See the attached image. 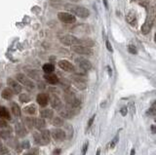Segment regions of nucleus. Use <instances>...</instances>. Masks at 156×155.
Returning a JSON list of instances; mask_svg holds the SVG:
<instances>
[{
	"instance_id": "19",
	"label": "nucleus",
	"mask_w": 156,
	"mask_h": 155,
	"mask_svg": "<svg viewBox=\"0 0 156 155\" xmlns=\"http://www.w3.org/2000/svg\"><path fill=\"white\" fill-rule=\"evenodd\" d=\"M79 45L91 48V47L94 46V45H95V42H94L93 40L90 39V38H84V39H79Z\"/></svg>"
},
{
	"instance_id": "38",
	"label": "nucleus",
	"mask_w": 156,
	"mask_h": 155,
	"mask_svg": "<svg viewBox=\"0 0 156 155\" xmlns=\"http://www.w3.org/2000/svg\"><path fill=\"white\" fill-rule=\"evenodd\" d=\"M95 117H96V115H93V116L89 119V121H88V128H90V127H91V126L93 125V122H94V120H95Z\"/></svg>"
},
{
	"instance_id": "29",
	"label": "nucleus",
	"mask_w": 156,
	"mask_h": 155,
	"mask_svg": "<svg viewBox=\"0 0 156 155\" xmlns=\"http://www.w3.org/2000/svg\"><path fill=\"white\" fill-rule=\"evenodd\" d=\"M19 99L22 103H28V101H30V97L27 94H20Z\"/></svg>"
},
{
	"instance_id": "12",
	"label": "nucleus",
	"mask_w": 156,
	"mask_h": 155,
	"mask_svg": "<svg viewBox=\"0 0 156 155\" xmlns=\"http://www.w3.org/2000/svg\"><path fill=\"white\" fill-rule=\"evenodd\" d=\"M15 132H16V134H17V136L20 137V138H23L24 136H27V129L24 128V126L22 123L16 124V126H15Z\"/></svg>"
},
{
	"instance_id": "5",
	"label": "nucleus",
	"mask_w": 156,
	"mask_h": 155,
	"mask_svg": "<svg viewBox=\"0 0 156 155\" xmlns=\"http://www.w3.org/2000/svg\"><path fill=\"white\" fill-rule=\"evenodd\" d=\"M71 47V51H73L76 54L79 55H92L93 51L91 48L89 47H85V46H81V45H73Z\"/></svg>"
},
{
	"instance_id": "3",
	"label": "nucleus",
	"mask_w": 156,
	"mask_h": 155,
	"mask_svg": "<svg viewBox=\"0 0 156 155\" xmlns=\"http://www.w3.org/2000/svg\"><path fill=\"white\" fill-rule=\"evenodd\" d=\"M16 78L19 81L20 84H23L24 87H26L27 90H33L34 89V83L32 82V81L28 78L27 75L23 74V73H18L17 75H16Z\"/></svg>"
},
{
	"instance_id": "21",
	"label": "nucleus",
	"mask_w": 156,
	"mask_h": 155,
	"mask_svg": "<svg viewBox=\"0 0 156 155\" xmlns=\"http://www.w3.org/2000/svg\"><path fill=\"white\" fill-rule=\"evenodd\" d=\"M126 20L131 26H136L137 24V19H136V16L133 13V12H130V13L126 16Z\"/></svg>"
},
{
	"instance_id": "18",
	"label": "nucleus",
	"mask_w": 156,
	"mask_h": 155,
	"mask_svg": "<svg viewBox=\"0 0 156 155\" xmlns=\"http://www.w3.org/2000/svg\"><path fill=\"white\" fill-rule=\"evenodd\" d=\"M41 137H42V140L44 141L45 144H48L49 142H50V140H51V134H50V131H48V130H43L42 132H41Z\"/></svg>"
},
{
	"instance_id": "39",
	"label": "nucleus",
	"mask_w": 156,
	"mask_h": 155,
	"mask_svg": "<svg viewBox=\"0 0 156 155\" xmlns=\"http://www.w3.org/2000/svg\"><path fill=\"white\" fill-rule=\"evenodd\" d=\"M105 44H106V48H108V51H110V52H112V51H113V49H112L111 45H110V42L108 41V40H106Z\"/></svg>"
},
{
	"instance_id": "30",
	"label": "nucleus",
	"mask_w": 156,
	"mask_h": 155,
	"mask_svg": "<svg viewBox=\"0 0 156 155\" xmlns=\"http://www.w3.org/2000/svg\"><path fill=\"white\" fill-rule=\"evenodd\" d=\"M118 141H119V135H116L115 137H114L113 138H112V141H110V144H109V148L110 149H112V148H114L115 147V145L118 144Z\"/></svg>"
},
{
	"instance_id": "42",
	"label": "nucleus",
	"mask_w": 156,
	"mask_h": 155,
	"mask_svg": "<svg viewBox=\"0 0 156 155\" xmlns=\"http://www.w3.org/2000/svg\"><path fill=\"white\" fill-rule=\"evenodd\" d=\"M151 130H152V133H153V134L156 133V131H155V125H152V126H151Z\"/></svg>"
},
{
	"instance_id": "25",
	"label": "nucleus",
	"mask_w": 156,
	"mask_h": 155,
	"mask_svg": "<svg viewBox=\"0 0 156 155\" xmlns=\"http://www.w3.org/2000/svg\"><path fill=\"white\" fill-rule=\"evenodd\" d=\"M52 124L56 126V127H61V126H64V118L61 117H55L54 119L52 120Z\"/></svg>"
},
{
	"instance_id": "36",
	"label": "nucleus",
	"mask_w": 156,
	"mask_h": 155,
	"mask_svg": "<svg viewBox=\"0 0 156 155\" xmlns=\"http://www.w3.org/2000/svg\"><path fill=\"white\" fill-rule=\"evenodd\" d=\"M7 126V122L4 121L2 118H0V128H6Z\"/></svg>"
},
{
	"instance_id": "16",
	"label": "nucleus",
	"mask_w": 156,
	"mask_h": 155,
	"mask_svg": "<svg viewBox=\"0 0 156 155\" xmlns=\"http://www.w3.org/2000/svg\"><path fill=\"white\" fill-rule=\"evenodd\" d=\"M1 96L4 100H11L14 96V92L11 88H5L1 93Z\"/></svg>"
},
{
	"instance_id": "2",
	"label": "nucleus",
	"mask_w": 156,
	"mask_h": 155,
	"mask_svg": "<svg viewBox=\"0 0 156 155\" xmlns=\"http://www.w3.org/2000/svg\"><path fill=\"white\" fill-rule=\"evenodd\" d=\"M61 44L65 46H73V45H79V38L75 37L71 34H64L59 37Z\"/></svg>"
},
{
	"instance_id": "9",
	"label": "nucleus",
	"mask_w": 156,
	"mask_h": 155,
	"mask_svg": "<svg viewBox=\"0 0 156 155\" xmlns=\"http://www.w3.org/2000/svg\"><path fill=\"white\" fill-rule=\"evenodd\" d=\"M7 84L9 88L12 89V91L14 92V94H20L22 92V86L13 78H8L7 79Z\"/></svg>"
},
{
	"instance_id": "27",
	"label": "nucleus",
	"mask_w": 156,
	"mask_h": 155,
	"mask_svg": "<svg viewBox=\"0 0 156 155\" xmlns=\"http://www.w3.org/2000/svg\"><path fill=\"white\" fill-rule=\"evenodd\" d=\"M42 68H43V71L45 73H52L55 70V67L51 64H45Z\"/></svg>"
},
{
	"instance_id": "23",
	"label": "nucleus",
	"mask_w": 156,
	"mask_h": 155,
	"mask_svg": "<svg viewBox=\"0 0 156 155\" xmlns=\"http://www.w3.org/2000/svg\"><path fill=\"white\" fill-rule=\"evenodd\" d=\"M33 140H34V142L36 144H38V145H45L44 144V141L42 140V137H41V135L40 133H37V132H35L33 134Z\"/></svg>"
},
{
	"instance_id": "6",
	"label": "nucleus",
	"mask_w": 156,
	"mask_h": 155,
	"mask_svg": "<svg viewBox=\"0 0 156 155\" xmlns=\"http://www.w3.org/2000/svg\"><path fill=\"white\" fill-rule=\"evenodd\" d=\"M52 138H54L56 141H63L65 138H67V135L65 132L61 129H53L50 132Z\"/></svg>"
},
{
	"instance_id": "32",
	"label": "nucleus",
	"mask_w": 156,
	"mask_h": 155,
	"mask_svg": "<svg viewBox=\"0 0 156 155\" xmlns=\"http://www.w3.org/2000/svg\"><path fill=\"white\" fill-rule=\"evenodd\" d=\"M128 51L131 53V54H137V53H138L137 48L135 47L134 45H132V44L129 45V46H128Z\"/></svg>"
},
{
	"instance_id": "41",
	"label": "nucleus",
	"mask_w": 156,
	"mask_h": 155,
	"mask_svg": "<svg viewBox=\"0 0 156 155\" xmlns=\"http://www.w3.org/2000/svg\"><path fill=\"white\" fill-rule=\"evenodd\" d=\"M60 153H61V149H56L54 150V152H53L52 155H60Z\"/></svg>"
},
{
	"instance_id": "8",
	"label": "nucleus",
	"mask_w": 156,
	"mask_h": 155,
	"mask_svg": "<svg viewBox=\"0 0 156 155\" xmlns=\"http://www.w3.org/2000/svg\"><path fill=\"white\" fill-rule=\"evenodd\" d=\"M58 66L59 67H61L63 70L64 71H67V72H73L75 70V67L68 60H61L58 63Z\"/></svg>"
},
{
	"instance_id": "43",
	"label": "nucleus",
	"mask_w": 156,
	"mask_h": 155,
	"mask_svg": "<svg viewBox=\"0 0 156 155\" xmlns=\"http://www.w3.org/2000/svg\"><path fill=\"white\" fill-rule=\"evenodd\" d=\"M104 2H105V8H106V9H108V1H106V0H104Z\"/></svg>"
},
{
	"instance_id": "1",
	"label": "nucleus",
	"mask_w": 156,
	"mask_h": 155,
	"mask_svg": "<svg viewBox=\"0 0 156 155\" xmlns=\"http://www.w3.org/2000/svg\"><path fill=\"white\" fill-rule=\"evenodd\" d=\"M65 7H67V9L71 12V13H73L74 15L78 16V17H80V18L86 19L90 16V11L85 7H82V6H67V5Z\"/></svg>"
},
{
	"instance_id": "4",
	"label": "nucleus",
	"mask_w": 156,
	"mask_h": 155,
	"mask_svg": "<svg viewBox=\"0 0 156 155\" xmlns=\"http://www.w3.org/2000/svg\"><path fill=\"white\" fill-rule=\"evenodd\" d=\"M58 19L64 23H74L76 22L75 16L67 12H60L58 14Z\"/></svg>"
},
{
	"instance_id": "28",
	"label": "nucleus",
	"mask_w": 156,
	"mask_h": 155,
	"mask_svg": "<svg viewBox=\"0 0 156 155\" xmlns=\"http://www.w3.org/2000/svg\"><path fill=\"white\" fill-rule=\"evenodd\" d=\"M65 128H67V132H65V135L67 134V138L68 140H70V138H72V136H73V128H72V126L71 125H69V124H67L65 125Z\"/></svg>"
},
{
	"instance_id": "31",
	"label": "nucleus",
	"mask_w": 156,
	"mask_h": 155,
	"mask_svg": "<svg viewBox=\"0 0 156 155\" xmlns=\"http://www.w3.org/2000/svg\"><path fill=\"white\" fill-rule=\"evenodd\" d=\"M20 148L23 149H30V144L28 141H24L22 144H20Z\"/></svg>"
},
{
	"instance_id": "15",
	"label": "nucleus",
	"mask_w": 156,
	"mask_h": 155,
	"mask_svg": "<svg viewBox=\"0 0 156 155\" xmlns=\"http://www.w3.org/2000/svg\"><path fill=\"white\" fill-rule=\"evenodd\" d=\"M53 115H54V111L50 108H45L40 111V116L43 119H52Z\"/></svg>"
},
{
	"instance_id": "13",
	"label": "nucleus",
	"mask_w": 156,
	"mask_h": 155,
	"mask_svg": "<svg viewBox=\"0 0 156 155\" xmlns=\"http://www.w3.org/2000/svg\"><path fill=\"white\" fill-rule=\"evenodd\" d=\"M44 78L49 84H51V85H56L60 82L58 76L56 74H52V73H46V74L44 75Z\"/></svg>"
},
{
	"instance_id": "26",
	"label": "nucleus",
	"mask_w": 156,
	"mask_h": 155,
	"mask_svg": "<svg viewBox=\"0 0 156 155\" xmlns=\"http://www.w3.org/2000/svg\"><path fill=\"white\" fill-rule=\"evenodd\" d=\"M24 112L27 114H30V115H33V114L36 113V107L34 104L27 105V107H24Z\"/></svg>"
},
{
	"instance_id": "44",
	"label": "nucleus",
	"mask_w": 156,
	"mask_h": 155,
	"mask_svg": "<svg viewBox=\"0 0 156 155\" xmlns=\"http://www.w3.org/2000/svg\"><path fill=\"white\" fill-rule=\"evenodd\" d=\"M135 148H132V150H131V153H130V155H135Z\"/></svg>"
},
{
	"instance_id": "47",
	"label": "nucleus",
	"mask_w": 156,
	"mask_h": 155,
	"mask_svg": "<svg viewBox=\"0 0 156 155\" xmlns=\"http://www.w3.org/2000/svg\"><path fill=\"white\" fill-rule=\"evenodd\" d=\"M70 155H72V154H70Z\"/></svg>"
},
{
	"instance_id": "10",
	"label": "nucleus",
	"mask_w": 156,
	"mask_h": 155,
	"mask_svg": "<svg viewBox=\"0 0 156 155\" xmlns=\"http://www.w3.org/2000/svg\"><path fill=\"white\" fill-rule=\"evenodd\" d=\"M153 18H147L145 23L142 24V32L143 34H147L148 32L151 30V28H152V26H153Z\"/></svg>"
},
{
	"instance_id": "45",
	"label": "nucleus",
	"mask_w": 156,
	"mask_h": 155,
	"mask_svg": "<svg viewBox=\"0 0 156 155\" xmlns=\"http://www.w3.org/2000/svg\"><path fill=\"white\" fill-rule=\"evenodd\" d=\"M96 155H101V149L98 148V150H97V153H96Z\"/></svg>"
},
{
	"instance_id": "40",
	"label": "nucleus",
	"mask_w": 156,
	"mask_h": 155,
	"mask_svg": "<svg viewBox=\"0 0 156 155\" xmlns=\"http://www.w3.org/2000/svg\"><path fill=\"white\" fill-rule=\"evenodd\" d=\"M148 113H149V114H152V115H154V114H155V105H154V104H153V105H152V107H151V108L149 109Z\"/></svg>"
},
{
	"instance_id": "20",
	"label": "nucleus",
	"mask_w": 156,
	"mask_h": 155,
	"mask_svg": "<svg viewBox=\"0 0 156 155\" xmlns=\"http://www.w3.org/2000/svg\"><path fill=\"white\" fill-rule=\"evenodd\" d=\"M0 118H2V119H7V120L11 119L10 113L5 107H0Z\"/></svg>"
},
{
	"instance_id": "17",
	"label": "nucleus",
	"mask_w": 156,
	"mask_h": 155,
	"mask_svg": "<svg viewBox=\"0 0 156 155\" xmlns=\"http://www.w3.org/2000/svg\"><path fill=\"white\" fill-rule=\"evenodd\" d=\"M46 126V122L43 118H35L34 120V127L37 130H43Z\"/></svg>"
},
{
	"instance_id": "34",
	"label": "nucleus",
	"mask_w": 156,
	"mask_h": 155,
	"mask_svg": "<svg viewBox=\"0 0 156 155\" xmlns=\"http://www.w3.org/2000/svg\"><path fill=\"white\" fill-rule=\"evenodd\" d=\"M28 74H30V77H32V78H35V79H38V76L39 75L37 71H35V70H32V71H28Z\"/></svg>"
},
{
	"instance_id": "14",
	"label": "nucleus",
	"mask_w": 156,
	"mask_h": 155,
	"mask_svg": "<svg viewBox=\"0 0 156 155\" xmlns=\"http://www.w3.org/2000/svg\"><path fill=\"white\" fill-rule=\"evenodd\" d=\"M50 103H51V105L53 108H56V109H59L61 107V100L59 99L58 96L56 95H53L51 100H50Z\"/></svg>"
},
{
	"instance_id": "46",
	"label": "nucleus",
	"mask_w": 156,
	"mask_h": 155,
	"mask_svg": "<svg viewBox=\"0 0 156 155\" xmlns=\"http://www.w3.org/2000/svg\"><path fill=\"white\" fill-rule=\"evenodd\" d=\"M69 1H71V2H78V1H80V0H69Z\"/></svg>"
},
{
	"instance_id": "24",
	"label": "nucleus",
	"mask_w": 156,
	"mask_h": 155,
	"mask_svg": "<svg viewBox=\"0 0 156 155\" xmlns=\"http://www.w3.org/2000/svg\"><path fill=\"white\" fill-rule=\"evenodd\" d=\"M34 120H35L34 117H27L26 119H24V123H26L27 127L30 130H31L34 127Z\"/></svg>"
},
{
	"instance_id": "33",
	"label": "nucleus",
	"mask_w": 156,
	"mask_h": 155,
	"mask_svg": "<svg viewBox=\"0 0 156 155\" xmlns=\"http://www.w3.org/2000/svg\"><path fill=\"white\" fill-rule=\"evenodd\" d=\"M88 147H89V141H86L83 144V147H82V153H81L82 155H85L86 153H87Z\"/></svg>"
},
{
	"instance_id": "22",
	"label": "nucleus",
	"mask_w": 156,
	"mask_h": 155,
	"mask_svg": "<svg viewBox=\"0 0 156 155\" xmlns=\"http://www.w3.org/2000/svg\"><path fill=\"white\" fill-rule=\"evenodd\" d=\"M11 110L16 117L20 116V108L16 103H11Z\"/></svg>"
},
{
	"instance_id": "11",
	"label": "nucleus",
	"mask_w": 156,
	"mask_h": 155,
	"mask_svg": "<svg viewBox=\"0 0 156 155\" xmlns=\"http://www.w3.org/2000/svg\"><path fill=\"white\" fill-rule=\"evenodd\" d=\"M36 101H37L38 104L40 105V107H46V105L48 104L49 103V98L48 96L46 95V94L44 93H40L37 95V98H36Z\"/></svg>"
},
{
	"instance_id": "7",
	"label": "nucleus",
	"mask_w": 156,
	"mask_h": 155,
	"mask_svg": "<svg viewBox=\"0 0 156 155\" xmlns=\"http://www.w3.org/2000/svg\"><path fill=\"white\" fill-rule=\"evenodd\" d=\"M75 63L78 67H79L81 69H83L85 71H88L92 68V64L90 60H86L84 58H77L75 59Z\"/></svg>"
},
{
	"instance_id": "37",
	"label": "nucleus",
	"mask_w": 156,
	"mask_h": 155,
	"mask_svg": "<svg viewBox=\"0 0 156 155\" xmlns=\"http://www.w3.org/2000/svg\"><path fill=\"white\" fill-rule=\"evenodd\" d=\"M37 153H38V150L37 149H32L31 151L24 153L23 155H37Z\"/></svg>"
},
{
	"instance_id": "35",
	"label": "nucleus",
	"mask_w": 156,
	"mask_h": 155,
	"mask_svg": "<svg viewBox=\"0 0 156 155\" xmlns=\"http://www.w3.org/2000/svg\"><path fill=\"white\" fill-rule=\"evenodd\" d=\"M127 112H128V108H127L126 107H123L120 109V113L122 114V116H126Z\"/></svg>"
}]
</instances>
